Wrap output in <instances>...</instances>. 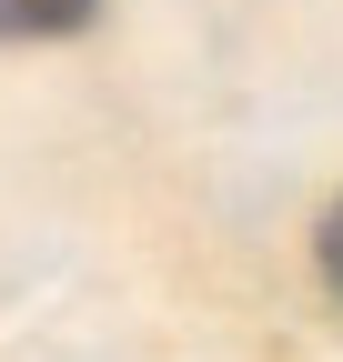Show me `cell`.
<instances>
[{
  "label": "cell",
  "instance_id": "cell-1",
  "mask_svg": "<svg viewBox=\"0 0 343 362\" xmlns=\"http://www.w3.org/2000/svg\"><path fill=\"white\" fill-rule=\"evenodd\" d=\"M101 0H0V40H71L91 30Z\"/></svg>",
  "mask_w": 343,
  "mask_h": 362
},
{
  "label": "cell",
  "instance_id": "cell-2",
  "mask_svg": "<svg viewBox=\"0 0 343 362\" xmlns=\"http://www.w3.org/2000/svg\"><path fill=\"white\" fill-rule=\"evenodd\" d=\"M313 262H323V282H333V302H343V202L323 211V232H313Z\"/></svg>",
  "mask_w": 343,
  "mask_h": 362
}]
</instances>
